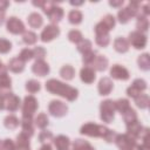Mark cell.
<instances>
[{"label": "cell", "instance_id": "48", "mask_svg": "<svg viewBox=\"0 0 150 150\" xmlns=\"http://www.w3.org/2000/svg\"><path fill=\"white\" fill-rule=\"evenodd\" d=\"M131 86H134L135 88H137L141 93L142 91H144L145 89H146V82L144 81V80H142V79H136V80H134V82H132V84Z\"/></svg>", "mask_w": 150, "mask_h": 150}, {"label": "cell", "instance_id": "31", "mask_svg": "<svg viewBox=\"0 0 150 150\" xmlns=\"http://www.w3.org/2000/svg\"><path fill=\"white\" fill-rule=\"evenodd\" d=\"M134 100H135L136 105H137L138 108H141V109H146V108L149 107L150 101H149V96H148L146 94H139V95L136 96Z\"/></svg>", "mask_w": 150, "mask_h": 150}, {"label": "cell", "instance_id": "30", "mask_svg": "<svg viewBox=\"0 0 150 150\" xmlns=\"http://www.w3.org/2000/svg\"><path fill=\"white\" fill-rule=\"evenodd\" d=\"M100 23H101L107 30H111V29L115 27L116 20H115V18H114V15H111V14H107L105 16L102 18V20L100 21Z\"/></svg>", "mask_w": 150, "mask_h": 150}, {"label": "cell", "instance_id": "20", "mask_svg": "<svg viewBox=\"0 0 150 150\" xmlns=\"http://www.w3.org/2000/svg\"><path fill=\"white\" fill-rule=\"evenodd\" d=\"M16 150H30V145H29V137L23 135L22 132H20L16 136Z\"/></svg>", "mask_w": 150, "mask_h": 150}, {"label": "cell", "instance_id": "24", "mask_svg": "<svg viewBox=\"0 0 150 150\" xmlns=\"http://www.w3.org/2000/svg\"><path fill=\"white\" fill-rule=\"evenodd\" d=\"M12 86V80L6 71H1L0 73V90L2 91H7L8 89H11Z\"/></svg>", "mask_w": 150, "mask_h": 150}, {"label": "cell", "instance_id": "19", "mask_svg": "<svg viewBox=\"0 0 150 150\" xmlns=\"http://www.w3.org/2000/svg\"><path fill=\"white\" fill-rule=\"evenodd\" d=\"M91 66H93V69H94V70L103 71V70H105L107 67H108V59H107L105 56H103V55H97V56L95 57V60L93 61Z\"/></svg>", "mask_w": 150, "mask_h": 150}, {"label": "cell", "instance_id": "5", "mask_svg": "<svg viewBox=\"0 0 150 150\" xmlns=\"http://www.w3.org/2000/svg\"><path fill=\"white\" fill-rule=\"evenodd\" d=\"M38 107H39L38 100L33 95L26 96L25 100H23V103H22V117L33 118Z\"/></svg>", "mask_w": 150, "mask_h": 150}, {"label": "cell", "instance_id": "6", "mask_svg": "<svg viewBox=\"0 0 150 150\" xmlns=\"http://www.w3.org/2000/svg\"><path fill=\"white\" fill-rule=\"evenodd\" d=\"M128 42H129V45H131L136 49H142L146 46L148 39H146V35L144 33L138 32V30H134L129 34Z\"/></svg>", "mask_w": 150, "mask_h": 150}, {"label": "cell", "instance_id": "49", "mask_svg": "<svg viewBox=\"0 0 150 150\" xmlns=\"http://www.w3.org/2000/svg\"><path fill=\"white\" fill-rule=\"evenodd\" d=\"M2 143H4V150H16V145L14 141H12L11 138L4 139Z\"/></svg>", "mask_w": 150, "mask_h": 150}, {"label": "cell", "instance_id": "60", "mask_svg": "<svg viewBox=\"0 0 150 150\" xmlns=\"http://www.w3.org/2000/svg\"><path fill=\"white\" fill-rule=\"evenodd\" d=\"M121 150H135V149H121Z\"/></svg>", "mask_w": 150, "mask_h": 150}, {"label": "cell", "instance_id": "47", "mask_svg": "<svg viewBox=\"0 0 150 150\" xmlns=\"http://www.w3.org/2000/svg\"><path fill=\"white\" fill-rule=\"evenodd\" d=\"M53 138V134L50 132V131H48V130H42L41 132H40V135H39V142H41V143H48V141H50Z\"/></svg>", "mask_w": 150, "mask_h": 150}, {"label": "cell", "instance_id": "23", "mask_svg": "<svg viewBox=\"0 0 150 150\" xmlns=\"http://www.w3.org/2000/svg\"><path fill=\"white\" fill-rule=\"evenodd\" d=\"M27 20H28L29 26H30V27H33V28H39V27L42 25V22H43L42 16H41L39 13H36V12L30 13V14L28 15Z\"/></svg>", "mask_w": 150, "mask_h": 150}, {"label": "cell", "instance_id": "54", "mask_svg": "<svg viewBox=\"0 0 150 150\" xmlns=\"http://www.w3.org/2000/svg\"><path fill=\"white\" fill-rule=\"evenodd\" d=\"M39 150H52V145H50L49 143H45Z\"/></svg>", "mask_w": 150, "mask_h": 150}, {"label": "cell", "instance_id": "14", "mask_svg": "<svg viewBox=\"0 0 150 150\" xmlns=\"http://www.w3.org/2000/svg\"><path fill=\"white\" fill-rule=\"evenodd\" d=\"M21 132L26 136H28L29 138L34 135V124H33V118H28V117H22L21 118Z\"/></svg>", "mask_w": 150, "mask_h": 150}, {"label": "cell", "instance_id": "8", "mask_svg": "<svg viewBox=\"0 0 150 150\" xmlns=\"http://www.w3.org/2000/svg\"><path fill=\"white\" fill-rule=\"evenodd\" d=\"M48 111L50 112V115L55 116V117H62L67 114L68 111V107L66 103H63L62 101L59 100H53L50 101V103L48 104Z\"/></svg>", "mask_w": 150, "mask_h": 150}, {"label": "cell", "instance_id": "34", "mask_svg": "<svg viewBox=\"0 0 150 150\" xmlns=\"http://www.w3.org/2000/svg\"><path fill=\"white\" fill-rule=\"evenodd\" d=\"M38 40V35L32 32V30H25L22 33V41L26 43V45H34Z\"/></svg>", "mask_w": 150, "mask_h": 150}, {"label": "cell", "instance_id": "43", "mask_svg": "<svg viewBox=\"0 0 150 150\" xmlns=\"http://www.w3.org/2000/svg\"><path fill=\"white\" fill-rule=\"evenodd\" d=\"M95 41L98 46L101 47H107L110 42V36L109 34H102V35H95Z\"/></svg>", "mask_w": 150, "mask_h": 150}, {"label": "cell", "instance_id": "9", "mask_svg": "<svg viewBox=\"0 0 150 150\" xmlns=\"http://www.w3.org/2000/svg\"><path fill=\"white\" fill-rule=\"evenodd\" d=\"M6 28L12 34H21V33L25 32V25H23V22L20 19H18L16 16H11L9 19H7Z\"/></svg>", "mask_w": 150, "mask_h": 150}, {"label": "cell", "instance_id": "29", "mask_svg": "<svg viewBox=\"0 0 150 150\" xmlns=\"http://www.w3.org/2000/svg\"><path fill=\"white\" fill-rule=\"evenodd\" d=\"M137 63H138V67L142 69V70H149L150 69V56L148 53H144L142 55L138 56L137 59Z\"/></svg>", "mask_w": 150, "mask_h": 150}, {"label": "cell", "instance_id": "44", "mask_svg": "<svg viewBox=\"0 0 150 150\" xmlns=\"http://www.w3.org/2000/svg\"><path fill=\"white\" fill-rule=\"evenodd\" d=\"M12 49V43L11 41H8L7 39L0 38V53L1 54H6Z\"/></svg>", "mask_w": 150, "mask_h": 150}, {"label": "cell", "instance_id": "46", "mask_svg": "<svg viewBox=\"0 0 150 150\" xmlns=\"http://www.w3.org/2000/svg\"><path fill=\"white\" fill-rule=\"evenodd\" d=\"M33 50V57H35L36 60H43V57L46 56V49L43 47H35Z\"/></svg>", "mask_w": 150, "mask_h": 150}, {"label": "cell", "instance_id": "3", "mask_svg": "<svg viewBox=\"0 0 150 150\" xmlns=\"http://www.w3.org/2000/svg\"><path fill=\"white\" fill-rule=\"evenodd\" d=\"M115 103L112 100H104L100 104V117L105 123H111L115 116Z\"/></svg>", "mask_w": 150, "mask_h": 150}, {"label": "cell", "instance_id": "32", "mask_svg": "<svg viewBox=\"0 0 150 150\" xmlns=\"http://www.w3.org/2000/svg\"><path fill=\"white\" fill-rule=\"evenodd\" d=\"M82 19H83L82 13H81L79 9H71V11L69 12V14H68V20H69V22L73 23V25H79V23H81Z\"/></svg>", "mask_w": 150, "mask_h": 150}, {"label": "cell", "instance_id": "4", "mask_svg": "<svg viewBox=\"0 0 150 150\" xmlns=\"http://www.w3.org/2000/svg\"><path fill=\"white\" fill-rule=\"evenodd\" d=\"M114 142L120 149H135L137 146V139L128 134H116Z\"/></svg>", "mask_w": 150, "mask_h": 150}, {"label": "cell", "instance_id": "52", "mask_svg": "<svg viewBox=\"0 0 150 150\" xmlns=\"http://www.w3.org/2000/svg\"><path fill=\"white\" fill-rule=\"evenodd\" d=\"M136 150H150V145H146V144H137V146H136Z\"/></svg>", "mask_w": 150, "mask_h": 150}, {"label": "cell", "instance_id": "11", "mask_svg": "<svg viewBox=\"0 0 150 150\" xmlns=\"http://www.w3.org/2000/svg\"><path fill=\"white\" fill-rule=\"evenodd\" d=\"M110 75L111 77L116 79V80H128L129 79V71L127 68L122 67L121 64H114L110 68Z\"/></svg>", "mask_w": 150, "mask_h": 150}, {"label": "cell", "instance_id": "55", "mask_svg": "<svg viewBox=\"0 0 150 150\" xmlns=\"http://www.w3.org/2000/svg\"><path fill=\"white\" fill-rule=\"evenodd\" d=\"M4 21H5V12L0 11V26L4 23Z\"/></svg>", "mask_w": 150, "mask_h": 150}, {"label": "cell", "instance_id": "37", "mask_svg": "<svg viewBox=\"0 0 150 150\" xmlns=\"http://www.w3.org/2000/svg\"><path fill=\"white\" fill-rule=\"evenodd\" d=\"M114 103H115V109L118 110V111L121 112V115H122L125 110H128V109L130 108V102H129L127 98H120V100H117V101L114 102Z\"/></svg>", "mask_w": 150, "mask_h": 150}, {"label": "cell", "instance_id": "21", "mask_svg": "<svg viewBox=\"0 0 150 150\" xmlns=\"http://www.w3.org/2000/svg\"><path fill=\"white\" fill-rule=\"evenodd\" d=\"M7 68L13 73H21L25 69V62L19 57H14L8 62Z\"/></svg>", "mask_w": 150, "mask_h": 150}, {"label": "cell", "instance_id": "15", "mask_svg": "<svg viewBox=\"0 0 150 150\" xmlns=\"http://www.w3.org/2000/svg\"><path fill=\"white\" fill-rule=\"evenodd\" d=\"M112 87H114V83L109 77H102L98 82L97 89L100 95H109L110 91L112 90Z\"/></svg>", "mask_w": 150, "mask_h": 150}, {"label": "cell", "instance_id": "42", "mask_svg": "<svg viewBox=\"0 0 150 150\" xmlns=\"http://www.w3.org/2000/svg\"><path fill=\"white\" fill-rule=\"evenodd\" d=\"M68 39H69L70 42L79 43V42L83 39V36H82V33H81L80 30H77V29H73V30H70V32L68 33Z\"/></svg>", "mask_w": 150, "mask_h": 150}, {"label": "cell", "instance_id": "57", "mask_svg": "<svg viewBox=\"0 0 150 150\" xmlns=\"http://www.w3.org/2000/svg\"><path fill=\"white\" fill-rule=\"evenodd\" d=\"M6 70H7V67L0 61V73H1V71H6Z\"/></svg>", "mask_w": 150, "mask_h": 150}, {"label": "cell", "instance_id": "26", "mask_svg": "<svg viewBox=\"0 0 150 150\" xmlns=\"http://www.w3.org/2000/svg\"><path fill=\"white\" fill-rule=\"evenodd\" d=\"M4 124H5V127H6L7 129H9V130H14L15 128L19 127L20 121H19V118H18L15 115H8V116L5 117V120H4Z\"/></svg>", "mask_w": 150, "mask_h": 150}, {"label": "cell", "instance_id": "39", "mask_svg": "<svg viewBox=\"0 0 150 150\" xmlns=\"http://www.w3.org/2000/svg\"><path fill=\"white\" fill-rule=\"evenodd\" d=\"M76 45H77V50L81 52L82 54L86 53V52L91 50V41H89V40H87V39H82V40H81L79 43H76Z\"/></svg>", "mask_w": 150, "mask_h": 150}, {"label": "cell", "instance_id": "2", "mask_svg": "<svg viewBox=\"0 0 150 150\" xmlns=\"http://www.w3.org/2000/svg\"><path fill=\"white\" fill-rule=\"evenodd\" d=\"M80 132L82 135H86L89 137H101L108 143L114 142V138L116 136V134L112 130H110L109 128L101 125V124L91 123V122L83 124L80 129Z\"/></svg>", "mask_w": 150, "mask_h": 150}, {"label": "cell", "instance_id": "56", "mask_svg": "<svg viewBox=\"0 0 150 150\" xmlns=\"http://www.w3.org/2000/svg\"><path fill=\"white\" fill-rule=\"evenodd\" d=\"M33 5H34V6H36V7H42L43 1H33Z\"/></svg>", "mask_w": 150, "mask_h": 150}, {"label": "cell", "instance_id": "38", "mask_svg": "<svg viewBox=\"0 0 150 150\" xmlns=\"http://www.w3.org/2000/svg\"><path fill=\"white\" fill-rule=\"evenodd\" d=\"M41 86H40V82H38L36 80H29L26 82V89L27 91H29L30 94H34V93H38L40 90Z\"/></svg>", "mask_w": 150, "mask_h": 150}, {"label": "cell", "instance_id": "58", "mask_svg": "<svg viewBox=\"0 0 150 150\" xmlns=\"http://www.w3.org/2000/svg\"><path fill=\"white\" fill-rule=\"evenodd\" d=\"M82 4H83V1H70V5H73V6H80Z\"/></svg>", "mask_w": 150, "mask_h": 150}, {"label": "cell", "instance_id": "53", "mask_svg": "<svg viewBox=\"0 0 150 150\" xmlns=\"http://www.w3.org/2000/svg\"><path fill=\"white\" fill-rule=\"evenodd\" d=\"M4 109V91L0 90V110Z\"/></svg>", "mask_w": 150, "mask_h": 150}, {"label": "cell", "instance_id": "51", "mask_svg": "<svg viewBox=\"0 0 150 150\" xmlns=\"http://www.w3.org/2000/svg\"><path fill=\"white\" fill-rule=\"evenodd\" d=\"M8 5H9L8 1H6V0H0V11L5 12V9L8 7Z\"/></svg>", "mask_w": 150, "mask_h": 150}, {"label": "cell", "instance_id": "41", "mask_svg": "<svg viewBox=\"0 0 150 150\" xmlns=\"http://www.w3.org/2000/svg\"><path fill=\"white\" fill-rule=\"evenodd\" d=\"M95 57H96V52L95 50H89V52H86V53H83V56H82V61H83V63L88 67L89 64H91L93 63V61L95 60Z\"/></svg>", "mask_w": 150, "mask_h": 150}, {"label": "cell", "instance_id": "28", "mask_svg": "<svg viewBox=\"0 0 150 150\" xmlns=\"http://www.w3.org/2000/svg\"><path fill=\"white\" fill-rule=\"evenodd\" d=\"M73 150H95L93 148V145L88 142V141H84V139H75L74 143H73Z\"/></svg>", "mask_w": 150, "mask_h": 150}, {"label": "cell", "instance_id": "7", "mask_svg": "<svg viewBox=\"0 0 150 150\" xmlns=\"http://www.w3.org/2000/svg\"><path fill=\"white\" fill-rule=\"evenodd\" d=\"M20 98L11 91H4V109L13 112L20 107Z\"/></svg>", "mask_w": 150, "mask_h": 150}, {"label": "cell", "instance_id": "10", "mask_svg": "<svg viewBox=\"0 0 150 150\" xmlns=\"http://www.w3.org/2000/svg\"><path fill=\"white\" fill-rule=\"evenodd\" d=\"M59 35H60V28H59L56 25H53V23H52V25L46 26V27L42 29L40 38H41V40H42L43 42H49V41L54 40L55 38H57Z\"/></svg>", "mask_w": 150, "mask_h": 150}, {"label": "cell", "instance_id": "50", "mask_svg": "<svg viewBox=\"0 0 150 150\" xmlns=\"http://www.w3.org/2000/svg\"><path fill=\"white\" fill-rule=\"evenodd\" d=\"M109 5L112 7H120L123 5V0H112V1H109Z\"/></svg>", "mask_w": 150, "mask_h": 150}, {"label": "cell", "instance_id": "25", "mask_svg": "<svg viewBox=\"0 0 150 150\" xmlns=\"http://www.w3.org/2000/svg\"><path fill=\"white\" fill-rule=\"evenodd\" d=\"M136 27H137V30L138 32H146L148 28H149V20H148V16L145 15H142V14H138L137 15V21H136Z\"/></svg>", "mask_w": 150, "mask_h": 150}, {"label": "cell", "instance_id": "35", "mask_svg": "<svg viewBox=\"0 0 150 150\" xmlns=\"http://www.w3.org/2000/svg\"><path fill=\"white\" fill-rule=\"evenodd\" d=\"M34 123H35V125H36L38 128H40V129H45V128L48 125L49 120H48V117H47V115H46L45 112H40V114L35 117Z\"/></svg>", "mask_w": 150, "mask_h": 150}, {"label": "cell", "instance_id": "40", "mask_svg": "<svg viewBox=\"0 0 150 150\" xmlns=\"http://www.w3.org/2000/svg\"><path fill=\"white\" fill-rule=\"evenodd\" d=\"M127 8L129 9L131 16H137L141 13V5L137 1H130L129 5L127 6Z\"/></svg>", "mask_w": 150, "mask_h": 150}, {"label": "cell", "instance_id": "16", "mask_svg": "<svg viewBox=\"0 0 150 150\" xmlns=\"http://www.w3.org/2000/svg\"><path fill=\"white\" fill-rule=\"evenodd\" d=\"M80 77H81V80H82L84 83L90 84V83L94 82V80H95V77H96L95 70H94L91 67H83V68L81 69V71H80Z\"/></svg>", "mask_w": 150, "mask_h": 150}, {"label": "cell", "instance_id": "33", "mask_svg": "<svg viewBox=\"0 0 150 150\" xmlns=\"http://www.w3.org/2000/svg\"><path fill=\"white\" fill-rule=\"evenodd\" d=\"M122 117H123V121L125 122V124H130V123L137 121V114L131 107L122 114Z\"/></svg>", "mask_w": 150, "mask_h": 150}, {"label": "cell", "instance_id": "18", "mask_svg": "<svg viewBox=\"0 0 150 150\" xmlns=\"http://www.w3.org/2000/svg\"><path fill=\"white\" fill-rule=\"evenodd\" d=\"M54 145L56 150H69L70 146V139L69 137L64 135H59L54 138Z\"/></svg>", "mask_w": 150, "mask_h": 150}, {"label": "cell", "instance_id": "22", "mask_svg": "<svg viewBox=\"0 0 150 150\" xmlns=\"http://www.w3.org/2000/svg\"><path fill=\"white\" fill-rule=\"evenodd\" d=\"M114 48L118 53H125V52L129 50V42H128V40L125 38L120 36V38L115 39V41H114Z\"/></svg>", "mask_w": 150, "mask_h": 150}, {"label": "cell", "instance_id": "1", "mask_svg": "<svg viewBox=\"0 0 150 150\" xmlns=\"http://www.w3.org/2000/svg\"><path fill=\"white\" fill-rule=\"evenodd\" d=\"M46 89L49 93L62 96L70 102L75 101V98L77 97V94H79L76 88H74L69 84H66V83H63L59 80H55V79H50L46 82Z\"/></svg>", "mask_w": 150, "mask_h": 150}, {"label": "cell", "instance_id": "17", "mask_svg": "<svg viewBox=\"0 0 150 150\" xmlns=\"http://www.w3.org/2000/svg\"><path fill=\"white\" fill-rule=\"evenodd\" d=\"M142 130H143V127L138 122V120L135 121V122H132V123H130V124H127V134L130 135V136H132L136 139L139 138Z\"/></svg>", "mask_w": 150, "mask_h": 150}, {"label": "cell", "instance_id": "27", "mask_svg": "<svg viewBox=\"0 0 150 150\" xmlns=\"http://www.w3.org/2000/svg\"><path fill=\"white\" fill-rule=\"evenodd\" d=\"M60 75L62 79L69 81V80H73L74 75H75V69L70 66V64H64L61 69H60Z\"/></svg>", "mask_w": 150, "mask_h": 150}, {"label": "cell", "instance_id": "45", "mask_svg": "<svg viewBox=\"0 0 150 150\" xmlns=\"http://www.w3.org/2000/svg\"><path fill=\"white\" fill-rule=\"evenodd\" d=\"M18 57H19L20 60H22L23 62H27V61H29L30 59H33V50L29 49V48H25V49H22V50L20 52V54H19Z\"/></svg>", "mask_w": 150, "mask_h": 150}, {"label": "cell", "instance_id": "36", "mask_svg": "<svg viewBox=\"0 0 150 150\" xmlns=\"http://www.w3.org/2000/svg\"><path fill=\"white\" fill-rule=\"evenodd\" d=\"M131 18L132 16H131V14H130V12H129V9L127 7L121 8L118 11V13H117V19H118V21L121 23H127Z\"/></svg>", "mask_w": 150, "mask_h": 150}, {"label": "cell", "instance_id": "13", "mask_svg": "<svg viewBox=\"0 0 150 150\" xmlns=\"http://www.w3.org/2000/svg\"><path fill=\"white\" fill-rule=\"evenodd\" d=\"M32 70L39 76H46L49 73V66L45 60H36L32 66Z\"/></svg>", "mask_w": 150, "mask_h": 150}, {"label": "cell", "instance_id": "12", "mask_svg": "<svg viewBox=\"0 0 150 150\" xmlns=\"http://www.w3.org/2000/svg\"><path fill=\"white\" fill-rule=\"evenodd\" d=\"M46 15L49 18V20L53 22V25H56V23L60 22L61 19L63 18V9H62L60 6H57L56 4H54V5L50 7V9L48 11V13H47Z\"/></svg>", "mask_w": 150, "mask_h": 150}, {"label": "cell", "instance_id": "59", "mask_svg": "<svg viewBox=\"0 0 150 150\" xmlns=\"http://www.w3.org/2000/svg\"><path fill=\"white\" fill-rule=\"evenodd\" d=\"M0 150H4V143L1 139H0Z\"/></svg>", "mask_w": 150, "mask_h": 150}]
</instances>
